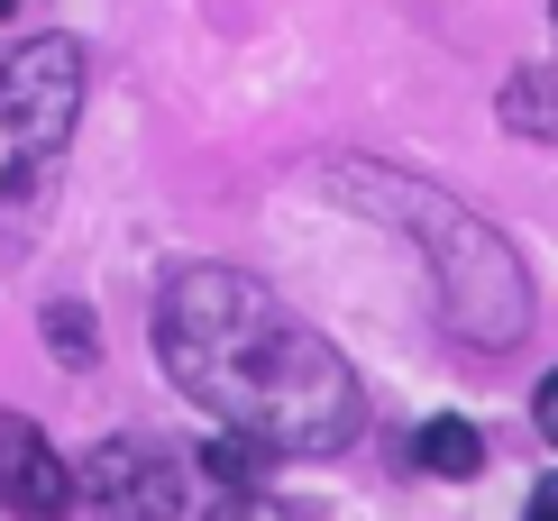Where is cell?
Here are the masks:
<instances>
[{
    "instance_id": "obj_9",
    "label": "cell",
    "mask_w": 558,
    "mask_h": 521,
    "mask_svg": "<svg viewBox=\"0 0 558 521\" xmlns=\"http://www.w3.org/2000/svg\"><path fill=\"white\" fill-rule=\"evenodd\" d=\"M522 521H558V476H541V485H531V512Z\"/></svg>"
},
{
    "instance_id": "obj_6",
    "label": "cell",
    "mask_w": 558,
    "mask_h": 521,
    "mask_svg": "<svg viewBox=\"0 0 558 521\" xmlns=\"http://www.w3.org/2000/svg\"><path fill=\"white\" fill-rule=\"evenodd\" d=\"M412 467H430V476H476V467H485V431L458 421V412H439L430 431L412 439Z\"/></svg>"
},
{
    "instance_id": "obj_10",
    "label": "cell",
    "mask_w": 558,
    "mask_h": 521,
    "mask_svg": "<svg viewBox=\"0 0 558 521\" xmlns=\"http://www.w3.org/2000/svg\"><path fill=\"white\" fill-rule=\"evenodd\" d=\"M0 10H19V0H0Z\"/></svg>"
},
{
    "instance_id": "obj_8",
    "label": "cell",
    "mask_w": 558,
    "mask_h": 521,
    "mask_svg": "<svg viewBox=\"0 0 558 521\" xmlns=\"http://www.w3.org/2000/svg\"><path fill=\"white\" fill-rule=\"evenodd\" d=\"M531 421H541V439L558 448V375H549V385H541V402H531Z\"/></svg>"
},
{
    "instance_id": "obj_4",
    "label": "cell",
    "mask_w": 558,
    "mask_h": 521,
    "mask_svg": "<svg viewBox=\"0 0 558 521\" xmlns=\"http://www.w3.org/2000/svg\"><path fill=\"white\" fill-rule=\"evenodd\" d=\"M74 494H83L92 521H174L183 494H193V476H183V458L156 448V439H101L83 458Z\"/></svg>"
},
{
    "instance_id": "obj_7",
    "label": "cell",
    "mask_w": 558,
    "mask_h": 521,
    "mask_svg": "<svg viewBox=\"0 0 558 521\" xmlns=\"http://www.w3.org/2000/svg\"><path fill=\"white\" fill-rule=\"evenodd\" d=\"M202 521H302V512H293V504H275L266 485H239V494H220Z\"/></svg>"
},
{
    "instance_id": "obj_2",
    "label": "cell",
    "mask_w": 558,
    "mask_h": 521,
    "mask_svg": "<svg viewBox=\"0 0 558 521\" xmlns=\"http://www.w3.org/2000/svg\"><path fill=\"white\" fill-rule=\"evenodd\" d=\"M357 183L385 193V210H393L403 239H422L430 283H439V312H449L458 339H476V348L522 339V320H531L522 266H513V247H504L476 210H458L449 193H430V183H385V174H357Z\"/></svg>"
},
{
    "instance_id": "obj_3",
    "label": "cell",
    "mask_w": 558,
    "mask_h": 521,
    "mask_svg": "<svg viewBox=\"0 0 558 521\" xmlns=\"http://www.w3.org/2000/svg\"><path fill=\"white\" fill-rule=\"evenodd\" d=\"M83 120V46L37 37L0 64V229H28L56 202V165Z\"/></svg>"
},
{
    "instance_id": "obj_1",
    "label": "cell",
    "mask_w": 558,
    "mask_h": 521,
    "mask_svg": "<svg viewBox=\"0 0 558 521\" xmlns=\"http://www.w3.org/2000/svg\"><path fill=\"white\" fill-rule=\"evenodd\" d=\"M156 358L229 439L266 458H330L357 439L366 402L339 348L239 266H174L156 293Z\"/></svg>"
},
{
    "instance_id": "obj_5",
    "label": "cell",
    "mask_w": 558,
    "mask_h": 521,
    "mask_svg": "<svg viewBox=\"0 0 558 521\" xmlns=\"http://www.w3.org/2000/svg\"><path fill=\"white\" fill-rule=\"evenodd\" d=\"M0 504H10L19 521H64L74 512V467L46 448L37 421L0 412Z\"/></svg>"
}]
</instances>
